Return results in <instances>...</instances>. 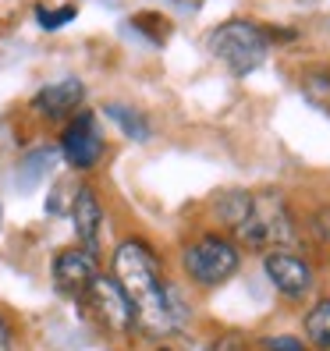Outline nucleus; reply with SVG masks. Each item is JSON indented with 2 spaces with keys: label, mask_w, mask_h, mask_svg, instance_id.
<instances>
[{
  "label": "nucleus",
  "mask_w": 330,
  "mask_h": 351,
  "mask_svg": "<svg viewBox=\"0 0 330 351\" xmlns=\"http://www.w3.org/2000/svg\"><path fill=\"white\" fill-rule=\"evenodd\" d=\"M57 153L75 174H93L107 156V135L99 128V114L82 107L71 121H64L57 138Z\"/></svg>",
  "instance_id": "obj_5"
},
{
  "label": "nucleus",
  "mask_w": 330,
  "mask_h": 351,
  "mask_svg": "<svg viewBox=\"0 0 330 351\" xmlns=\"http://www.w3.org/2000/svg\"><path fill=\"white\" fill-rule=\"evenodd\" d=\"M82 302L89 305L93 319L107 330L110 337H132L135 334V305L125 295V287H121L110 274H99L89 284V291Z\"/></svg>",
  "instance_id": "obj_6"
},
{
  "label": "nucleus",
  "mask_w": 330,
  "mask_h": 351,
  "mask_svg": "<svg viewBox=\"0 0 330 351\" xmlns=\"http://www.w3.org/2000/svg\"><path fill=\"white\" fill-rule=\"evenodd\" d=\"M249 206H252V192L245 189H224L210 199V210H213V220L224 227V234H235L241 220L249 217Z\"/></svg>",
  "instance_id": "obj_12"
},
{
  "label": "nucleus",
  "mask_w": 330,
  "mask_h": 351,
  "mask_svg": "<svg viewBox=\"0 0 330 351\" xmlns=\"http://www.w3.org/2000/svg\"><path fill=\"white\" fill-rule=\"evenodd\" d=\"M263 351H309V344L295 334H274V337H263Z\"/></svg>",
  "instance_id": "obj_17"
},
{
  "label": "nucleus",
  "mask_w": 330,
  "mask_h": 351,
  "mask_svg": "<svg viewBox=\"0 0 330 351\" xmlns=\"http://www.w3.org/2000/svg\"><path fill=\"white\" fill-rule=\"evenodd\" d=\"M82 107H86V82L78 75L54 78L47 86H39L29 99V110L39 121H47V125H64V121H71Z\"/></svg>",
  "instance_id": "obj_8"
},
{
  "label": "nucleus",
  "mask_w": 330,
  "mask_h": 351,
  "mask_svg": "<svg viewBox=\"0 0 330 351\" xmlns=\"http://www.w3.org/2000/svg\"><path fill=\"white\" fill-rule=\"evenodd\" d=\"M135 305V330L150 337H171L192 319V305L185 302L181 287L167 280L163 259L142 234L121 238L110 249V270H107Z\"/></svg>",
  "instance_id": "obj_1"
},
{
  "label": "nucleus",
  "mask_w": 330,
  "mask_h": 351,
  "mask_svg": "<svg viewBox=\"0 0 330 351\" xmlns=\"http://www.w3.org/2000/svg\"><path fill=\"white\" fill-rule=\"evenodd\" d=\"M206 50H210V57L228 75L245 78V75H256L270 60L274 32L259 22H252V18H224L206 36Z\"/></svg>",
  "instance_id": "obj_2"
},
{
  "label": "nucleus",
  "mask_w": 330,
  "mask_h": 351,
  "mask_svg": "<svg viewBox=\"0 0 330 351\" xmlns=\"http://www.w3.org/2000/svg\"><path fill=\"white\" fill-rule=\"evenodd\" d=\"M302 89L313 99H320V103H330V64L302 71Z\"/></svg>",
  "instance_id": "obj_15"
},
{
  "label": "nucleus",
  "mask_w": 330,
  "mask_h": 351,
  "mask_svg": "<svg viewBox=\"0 0 330 351\" xmlns=\"http://www.w3.org/2000/svg\"><path fill=\"white\" fill-rule=\"evenodd\" d=\"M249 249H263V252H274V249H287V245L298 241V220L292 213V206L281 192H252V206H249V217L241 220V227L231 234Z\"/></svg>",
  "instance_id": "obj_4"
},
{
  "label": "nucleus",
  "mask_w": 330,
  "mask_h": 351,
  "mask_svg": "<svg viewBox=\"0 0 330 351\" xmlns=\"http://www.w3.org/2000/svg\"><path fill=\"white\" fill-rule=\"evenodd\" d=\"M68 220H71V231H75L82 249H89V252L99 256V234H103V220H107V206H103L99 192L93 189L89 181H78L71 189Z\"/></svg>",
  "instance_id": "obj_10"
},
{
  "label": "nucleus",
  "mask_w": 330,
  "mask_h": 351,
  "mask_svg": "<svg viewBox=\"0 0 330 351\" xmlns=\"http://www.w3.org/2000/svg\"><path fill=\"white\" fill-rule=\"evenodd\" d=\"M302 341L309 351H330V298H316L302 316Z\"/></svg>",
  "instance_id": "obj_13"
},
{
  "label": "nucleus",
  "mask_w": 330,
  "mask_h": 351,
  "mask_svg": "<svg viewBox=\"0 0 330 351\" xmlns=\"http://www.w3.org/2000/svg\"><path fill=\"white\" fill-rule=\"evenodd\" d=\"M99 256L82 249V245H71V249H60L54 259H50V280H54V291L64 295V298H75L82 302L89 291V284L99 277Z\"/></svg>",
  "instance_id": "obj_9"
},
{
  "label": "nucleus",
  "mask_w": 330,
  "mask_h": 351,
  "mask_svg": "<svg viewBox=\"0 0 330 351\" xmlns=\"http://www.w3.org/2000/svg\"><path fill=\"white\" fill-rule=\"evenodd\" d=\"M263 277L274 291L287 302H302L313 295L316 287V270L305 256L292 252V249H274L263 252Z\"/></svg>",
  "instance_id": "obj_7"
},
{
  "label": "nucleus",
  "mask_w": 330,
  "mask_h": 351,
  "mask_svg": "<svg viewBox=\"0 0 330 351\" xmlns=\"http://www.w3.org/2000/svg\"><path fill=\"white\" fill-rule=\"evenodd\" d=\"M75 18H78V8L75 4H64V8H43V4H39L36 8V25L47 29V32H57V29L71 25Z\"/></svg>",
  "instance_id": "obj_14"
},
{
  "label": "nucleus",
  "mask_w": 330,
  "mask_h": 351,
  "mask_svg": "<svg viewBox=\"0 0 330 351\" xmlns=\"http://www.w3.org/2000/svg\"><path fill=\"white\" fill-rule=\"evenodd\" d=\"M99 114L110 121V125H117V132L132 138V142H150L153 138V121L142 114L139 107H132V103H121V99H107L99 107Z\"/></svg>",
  "instance_id": "obj_11"
},
{
  "label": "nucleus",
  "mask_w": 330,
  "mask_h": 351,
  "mask_svg": "<svg viewBox=\"0 0 330 351\" xmlns=\"http://www.w3.org/2000/svg\"><path fill=\"white\" fill-rule=\"evenodd\" d=\"M241 270V249L231 234L202 231L181 249V274L196 291H217Z\"/></svg>",
  "instance_id": "obj_3"
},
{
  "label": "nucleus",
  "mask_w": 330,
  "mask_h": 351,
  "mask_svg": "<svg viewBox=\"0 0 330 351\" xmlns=\"http://www.w3.org/2000/svg\"><path fill=\"white\" fill-rule=\"evenodd\" d=\"M0 351H18V323L4 305H0Z\"/></svg>",
  "instance_id": "obj_16"
}]
</instances>
